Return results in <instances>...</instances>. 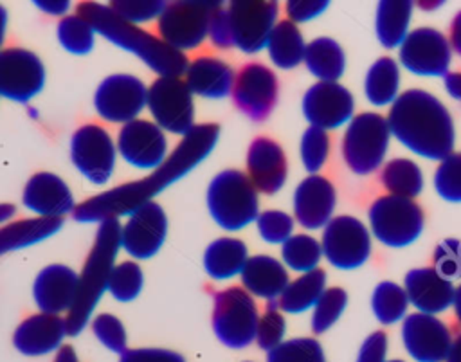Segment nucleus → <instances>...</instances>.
<instances>
[{"instance_id":"nucleus-13","label":"nucleus","mask_w":461,"mask_h":362,"mask_svg":"<svg viewBox=\"0 0 461 362\" xmlns=\"http://www.w3.org/2000/svg\"><path fill=\"white\" fill-rule=\"evenodd\" d=\"M146 99L148 86L142 79L131 74H112L99 83L94 94V108L101 119L126 124L139 119L146 108Z\"/></svg>"},{"instance_id":"nucleus-22","label":"nucleus","mask_w":461,"mask_h":362,"mask_svg":"<svg viewBox=\"0 0 461 362\" xmlns=\"http://www.w3.org/2000/svg\"><path fill=\"white\" fill-rule=\"evenodd\" d=\"M23 205L36 214V218L63 220L65 214L74 213L76 200L67 182L50 171L32 175L22 193Z\"/></svg>"},{"instance_id":"nucleus-50","label":"nucleus","mask_w":461,"mask_h":362,"mask_svg":"<svg viewBox=\"0 0 461 362\" xmlns=\"http://www.w3.org/2000/svg\"><path fill=\"white\" fill-rule=\"evenodd\" d=\"M432 268L445 279H461V241L447 238L439 241L432 254Z\"/></svg>"},{"instance_id":"nucleus-34","label":"nucleus","mask_w":461,"mask_h":362,"mask_svg":"<svg viewBox=\"0 0 461 362\" xmlns=\"http://www.w3.org/2000/svg\"><path fill=\"white\" fill-rule=\"evenodd\" d=\"M265 47L270 56V61L285 70L295 68L304 59V38L299 27L290 20H281L274 25Z\"/></svg>"},{"instance_id":"nucleus-57","label":"nucleus","mask_w":461,"mask_h":362,"mask_svg":"<svg viewBox=\"0 0 461 362\" xmlns=\"http://www.w3.org/2000/svg\"><path fill=\"white\" fill-rule=\"evenodd\" d=\"M443 83H445L447 94L452 99L461 101V72H447L443 76Z\"/></svg>"},{"instance_id":"nucleus-18","label":"nucleus","mask_w":461,"mask_h":362,"mask_svg":"<svg viewBox=\"0 0 461 362\" xmlns=\"http://www.w3.org/2000/svg\"><path fill=\"white\" fill-rule=\"evenodd\" d=\"M230 94L243 115L252 121H263L277 103V77L263 63H247L234 76Z\"/></svg>"},{"instance_id":"nucleus-33","label":"nucleus","mask_w":461,"mask_h":362,"mask_svg":"<svg viewBox=\"0 0 461 362\" xmlns=\"http://www.w3.org/2000/svg\"><path fill=\"white\" fill-rule=\"evenodd\" d=\"M303 63L319 81H339L346 68V54L339 41L321 36L306 43Z\"/></svg>"},{"instance_id":"nucleus-30","label":"nucleus","mask_w":461,"mask_h":362,"mask_svg":"<svg viewBox=\"0 0 461 362\" xmlns=\"http://www.w3.org/2000/svg\"><path fill=\"white\" fill-rule=\"evenodd\" d=\"M249 259L247 245L238 238H218L203 252V270L212 279H230L241 274Z\"/></svg>"},{"instance_id":"nucleus-32","label":"nucleus","mask_w":461,"mask_h":362,"mask_svg":"<svg viewBox=\"0 0 461 362\" xmlns=\"http://www.w3.org/2000/svg\"><path fill=\"white\" fill-rule=\"evenodd\" d=\"M412 16V2L407 0H382L376 5L375 31L382 47L396 49L409 34Z\"/></svg>"},{"instance_id":"nucleus-19","label":"nucleus","mask_w":461,"mask_h":362,"mask_svg":"<svg viewBox=\"0 0 461 362\" xmlns=\"http://www.w3.org/2000/svg\"><path fill=\"white\" fill-rule=\"evenodd\" d=\"M301 106L310 126L328 131L353 119L355 99L339 81H317L304 92Z\"/></svg>"},{"instance_id":"nucleus-26","label":"nucleus","mask_w":461,"mask_h":362,"mask_svg":"<svg viewBox=\"0 0 461 362\" xmlns=\"http://www.w3.org/2000/svg\"><path fill=\"white\" fill-rule=\"evenodd\" d=\"M403 290L409 303L427 315H436L452 306L454 283L441 277L432 267L412 268L405 274Z\"/></svg>"},{"instance_id":"nucleus-59","label":"nucleus","mask_w":461,"mask_h":362,"mask_svg":"<svg viewBox=\"0 0 461 362\" xmlns=\"http://www.w3.org/2000/svg\"><path fill=\"white\" fill-rule=\"evenodd\" d=\"M445 362H461V335H457L452 340V346H450V351H448Z\"/></svg>"},{"instance_id":"nucleus-11","label":"nucleus","mask_w":461,"mask_h":362,"mask_svg":"<svg viewBox=\"0 0 461 362\" xmlns=\"http://www.w3.org/2000/svg\"><path fill=\"white\" fill-rule=\"evenodd\" d=\"M321 250L335 268H358L369 259L371 232L355 216H335L324 225Z\"/></svg>"},{"instance_id":"nucleus-38","label":"nucleus","mask_w":461,"mask_h":362,"mask_svg":"<svg viewBox=\"0 0 461 362\" xmlns=\"http://www.w3.org/2000/svg\"><path fill=\"white\" fill-rule=\"evenodd\" d=\"M409 306L403 286L393 281H382L375 286L371 295V310L378 322L394 324L405 317Z\"/></svg>"},{"instance_id":"nucleus-36","label":"nucleus","mask_w":461,"mask_h":362,"mask_svg":"<svg viewBox=\"0 0 461 362\" xmlns=\"http://www.w3.org/2000/svg\"><path fill=\"white\" fill-rule=\"evenodd\" d=\"M400 67L389 58H378L366 72L364 94L373 106L393 104L400 95Z\"/></svg>"},{"instance_id":"nucleus-37","label":"nucleus","mask_w":461,"mask_h":362,"mask_svg":"<svg viewBox=\"0 0 461 362\" xmlns=\"http://www.w3.org/2000/svg\"><path fill=\"white\" fill-rule=\"evenodd\" d=\"M380 182L389 195L414 200L423 189V173L416 162L400 157L385 162L380 171Z\"/></svg>"},{"instance_id":"nucleus-10","label":"nucleus","mask_w":461,"mask_h":362,"mask_svg":"<svg viewBox=\"0 0 461 362\" xmlns=\"http://www.w3.org/2000/svg\"><path fill=\"white\" fill-rule=\"evenodd\" d=\"M146 108L162 131L184 137L194 126L193 94L182 77H157L148 86Z\"/></svg>"},{"instance_id":"nucleus-39","label":"nucleus","mask_w":461,"mask_h":362,"mask_svg":"<svg viewBox=\"0 0 461 362\" xmlns=\"http://www.w3.org/2000/svg\"><path fill=\"white\" fill-rule=\"evenodd\" d=\"M321 241H317L310 234H292L281 245L283 265L301 274L315 270L321 261Z\"/></svg>"},{"instance_id":"nucleus-45","label":"nucleus","mask_w":461,"mask_h":362,"mask_svg":"<svg viewBox=\"0 0 461 362\" xmlns=\"http://www.w3.org/2000/svg\"><path fill=\"white\" fill-rule=\"evenodd\" d=\"M434 189L447 202H461V153H450L439 162L434 171Z\"/></svg>"},{"instance_id":"nucleus-41","label":"nucleus","mask_w":461,"mask_h":362,"mask_svg":"<svg viewBox=\"0 0 461 362\" xmlns=\"http://www.w3.org/2000/svg\"><path fill=\"white\" fill-rule=\"evenodd\" d=\"M346 304H348V294L344 288H339V286L326 288L313 306V313L310 319L312 331L315 335L328 331L340 319L342 312L346 310Z\"/></svg>"},{"instance_id":"nucleus-40","label":"nucleus","mask_w":461,"mask_h":362,"mask_svg":"<svg viewBox=\"0 0 461 362\" xmlns=\"http://www.w3.org/2000/svg\"><path fill=\"white\" fill-rule=\"evenodd\" d=\"M56 36L59 45L76 56H83L88 54L94 47V38H95V31L92 29V25L81 18L79 14H67L58 22V29H56Z\"/></svg>"},{"instance_id":"nucleus-6","label":"nucleus","mask_w":461,"mask_h":362,"mask_svg":"<svg viewBox=\"0 0 461 362\" xmlns=\"http://www.w3.org/2000/svg\"><path fill=\"white\" fill-rule=\"evenodd\" d=\"M391 131L384 115L364 112L355 115L342 137V157L349 171L358 176L376 171L387 153Z\"/></svg>"},{"instance_id":"nucleus-23","label":"nucleus","mask_w":461,"mask_h":362,"mask_svg":"<svg viewBox=\"0 0 461 362\" xmlns=\"http://www.w3.org/2000/svg\"><path fill=\"white\" fill-rule=\"evenodd\" d=\"M337 195L333 184L322 175H308L294 193V218L304 229L315 231L333 218Z\"/></svg>"},{"instance_id":"nucleus-16","label":"nucleus","mask_w":461,"mask_h":362,"mask_svg":"<svg viewBox=\"0 0 461 362\" xmlns=\"http://www.w3.org/2000/svg\"><path fill=\"white\" fill-rule=\"evenodd\" d=\"M45 86L43 61L22 47L0 50V95L16 103H29Z\"/></svg>"},{"instance_id":"nucleus-27","label":"nucleus","mask_w":461,"mask_h":362,"mask_svg":"<svg viewBox=\"0 0 461 362\" xmlns=\"http://www.w3.org/2000/svg\"><path fill=\"white\" fill-rule=\"evenodd\" d=\"M77 272L67 265L52 263L41 268L32 285V297L40 312L67 313L76 294Z\"/></svg>"},{"instance_id":"nucleus-62","label":"nucleus","mask_w":461,"mask_h":362,"mask_svg":"<svg viewBox=\"0 0 461 362\" xmlns=\"http://www.w3.org/2000/svg\"><path fill=\"white\" fill-rule=\"evenodd\" d=\"M5 27H7V11H5L4 5H0V47H2L4 40H5Z\"/></svg>"},{"instance_id":"nucleus-20","label":"nucleus","mask_w":461,"mask_h":362,"mask_svg":"<svg viewBox=\"0 0 461 362\" xmlns=\"http://www.w3.org/2000/svg\"><path fill=\"white\" fill-rule=\"evenodd\" d=\"M117 155L139 169H155L167 157L166 133L148 119H135L121 126L117 135Z\"/></svg>"},{"instance_id":"nucleus-48","label":"nucleus","mask_w":461,"mask_h":362,"mask_svg":"<svg viewBox=\"0 0 461 362\" xmlns=\"http://www.w3.org/2000/svg\"><path fill=\"white\" fill-rule=\"evenodd\" d=\"M166 2L162 0H115L110 2V9L121 16L124 22L140 25L144 22L158 20L160 13L164 11Z\"/></svg>"},{"instance_id":"nucleus-61","label":"nucleus","mask_w":461,"mask_h":362,"mask_svg":"<svg viewBox=\"0 0 461 362\" xmlns=\"http://www.w3.org/2000/svg\"><path fill=\"white\" fill-rule=\"evenodd\" d=\"M452 306H454V313H456V319L459 321L461 324V285L456 288L454 292V301H452Z\"/></svg>"},{"instance_id":"nucleus-63","label":"nucleus","mask_w":461,"mask_h":362,"mask_svg":"<svg viewBox=\"0 0 461 362\" xmlns=\"http://www.w3.org/2000/svg\"><path fill=\"white\" fill-rule=\"evenodd\" d=\"M387 362H403V360H387Z\"/></svg>"},{"instance_id":"nucleus-5","label":"nucleus","mask_w":461,"mask_h":362,"mask_svg":"<svg viewBox=\"0 0 461 362\" xmlns=\"http://www.w3.org/2000/svg\"><path fill=\"white\" fill-rule=\"evenodd\" d=\"M207 209L221 229L240 231L259 214L258 191L243 171H220L207 187Z\"/></svg>"},{"instance_id":"nucleus-56","label":"nucleus","mask_w":461,"mask_h":362,"mask_svg":"<svg viewBox=\"0 0 461 362\" xmlns=\"http://www.w3.org/2000/svg\"><path fill=\"white\" fill-rule=\"evenodd\" d=\"M447 40L450 43V49L461 56V11L452 18Z\"/></svg>"},{"instance_id":"nucleus-31","label":"nucleus","mask_w":461,"mask_h":362,"mask_svg":"<svg viewBox=\"0 0 461 362\" xmlns=\"http://www.w3.org/2000/svg\"><path fill=\"white\" fill-rule=\"evenodd\" d=\"M63 225V220L49 218H23L9 222L0 227V256L40 243L56 234Z\"/></svg>"},{"instance_id":"nucleus-49","label":"nucleus","mask_w":461,"mask_h":362,"mask_svg":"<svg viewBox=\"0 0 461 362\" xmlns=\"http://www.w3.org/2000/svg\"><path fill=\"white\" fill-rule=\"evenodd\" d=\"M258 232L267 243H285L294 234V218L285 211H263L256 218Z\"/></svg>"},{"instance_id":"nucleus-53","label":"nucleus","mask_w":461,"mask_h":362,"mask_svg":"<svg viewBox=\"0 0 461 362\" xmlns=\"http://www.w3.org/2000/svg\"><path fill=\"white\" fill-rule=\"evenodd\" d=\"M328 0H290L286 2V16L292 23H303L317 18L328 7Z\"/></svg>"},{"instance_id":"nucleus-4","label":"nucleus","mask_w":461,"mask_h":362,"mask_svg":"<svg viewBox=\"0 0 461 362\" xmlns=\"http://www.w3.org/2000/svg\"><path fill=\"white\" fill-rule=\"evenodd\" d=\"M121 222L119 218H108L99 223L92 249L85 259L81 272H77V285L74 301L65 315L67 333L79 335L108 288V277L115 267V259L121 249Z\"/></svg>"},{"instance_id":"nucleus-2","label":"nucleus","mask_w":461,"mask_h":362,"mask_svg":"<svg viewBox=\"0 0 461 362\" xmlns=\"http://www.w3.org/2000/svg\"><path fill=\"white\" fill-rule=\"evenodd\" d=\"M389 131L412 153L441 162L454 153L456 130L447 106L421 88L402 92L385 117Z\"/></svg>"},{"instance_id":"nucleus-55","label":"nucleus","mask_w":461,"mask_h":362,"mask_svg":"<svg viewBox=\"0 0 461 362\" xmlns=\"http://www.w3.org/2000/svg\"><path fill=\"white\" fill-rule=\"evenodd\" d=\"M34 4L40 11H43L45 14H50V16H61L63 18L70 11V2H67V0H38Z\"/></svg>"},{"instance_id":"nucleus-54","label":"nucleus","mask_w":461,"mask_h":362,"mask_svg":"<svg viewBox=\"0 0 461 362\" xmlns=\"http://www.w3.org/2000/svg\"><path fill=\"white\" fill-rule=\"evenodd\" d=\"M357 362H387V335L384 331H373L362 342Z\"/></svg>"},{"instance_id":"nucleus-60","label":"nucleus","mask_w":461,"mask_h":362,"mask_svg":"<svg viewBox=\"0 0 461 362\" xmlns=\"http://www.w3.org/2000/svg\"><path fill=\"white\" fill-rule=\"evenodd\" d=\"M16 214V209L13 204H0V227L9 223V220Z\"/></svg>"},{"instance_id":"nucleus-9","label":"nucleus","mask_w":461,"mask_h":362,"mask_svg":"<svg viewBox=\"0 0 461 362\" xmlns=\"http://www.w3.org/2000/svg\"><path fill=\"white\" fill-rule=\"evenodd\" d=\"M220 5L221 2L207 0H184L166 4L157 22L158 38H162L171 49L182 54L184 50L200 47L207 38L211 14Z\"/></svg>"},{"instance_id":"nucleus-24","label":"nucleus","mask_w":461,"mask_h":362,"mask_svg":"<svg viewBox=\"0 0 461 362\" xmlns=\"http://www.w3.org/2000/svg\"><path fill=\"white\" fill-rule=\"evenodd\" d=\"M288 175L286 155L283 148L267 137H258L247 151V178L256 191L265 195L277 193Z\"/></svg>"},{"instance_id":"nucleus-7","label":"nucleus","mask_w":461,"mask_h":362,"mask_svg":"<svg viewBox=\"0 0 461 362\" xmlns=\"http://www.w3.org/2000/svg\"><path fill=\"white\" fill-rule=\"evenodd\" d=\"M258 319V306L252 295L241 286H229L214 294L211 317L212 331L223 346L243 349L252 344L256 339Z\"/></svg>"},{"instance_id":"nucleus-21","label":"nucleus","mask_w":461,"mask_h":362,"mask_svg":"<svg viewBox=\"0 0 461 362\" xmlns=\"http://www.w3.org/2000/svg\"><path fill=\"white\" fill-rule=\"evenodd\" d=\"M402 340L416 362H445L452 346L450 330L436 315L414 312L403 317Z\"/></svg>"},{"instance_id":"nucleus-8","label":"nucleus","mask_w":461,"mask_h":362,"mask_svg":"<svg viewBox=\"0 0 461 362\" xmlns=\"http://www.w3.org/2000/svg\"><path fill=\"white\" fill-rule=\"evenodd\" d=\"M371 234L391 249H403L423 231V211L409 198L385 195L376 198L367 213Z\"/></svg>"},{"instance_id":"nucleus-42","label":"nucleus","mask_w":461,"mask_h":362,"mask_svg":"<svg viewBox=\"0 0 461 362\" xmlns=\"http://www.w3.org/2000/svg\"><path fill=\"white\" fill-rule=\"evenodd\" d=\"M144 286V272L135 261H121L115 265L108 277V292L115 301H133Z\"/></svg>"},{"instance_id":"nucleus-1","label":"nucleus","mask_w":461,"mask_h":362,"mask_svg":"<svg viewBox=\"0 0 461 362\" xmlns=\"http://www.w3.org/2000/svg\"><path fill=\"white\" fill-rule=\"evenodd\" d=\"M220 139V126L214 122L194 124L167 153L166 160L148 176L121 184L88 200H83L74 209L77 222H104L108 218L126 216L153 198L166 187L185 176L214 149Z\"/></svg>"},{"instance_id":"nucleus-52","label":"nucleus","mask_w":461,"mask_h":362,"mask_svg":"<svg viewBox=\"0 0 461 362\" xmlns=\"http://www.w3.org/2000/svg\"><path fill=\"white\" fill-rule=\"evenodd\" d=\"M119 362H185V358L171 349L162 348H135L126 349Z\"/></svg>"},{"instance_id":"nucleus-29","label":"nucleus","mask_w":461,"mask_h":362,"mask_svg":"<svg viewBox=\"0 0 461 362\" xmlns=\"http://www.w3.org/2000/svg\"><path fill=\"white\" fill-rule=\"evenodd\" d=\"M241 288L256 297L276 301L288 285L286 267L267 254H258L247 259L241 274Z\"/></svg>"},{"instance_id":"nucleus-3","label":"nucleus","mask_w":461,"mask_h":362,"mask_svg":"<svg viewBox=\"0 0 461 362\" xmlns=\"http://www.w3.org/2000/svg\"><path fill=\"white\" fill-rule=\"evenodd\" d=\"M76 14L85 18L92 29L110 43L135 54L158 77H180L187 68L185 54L171 49L158 34H153L140 25H133L117 16L110 5L97 2H83Z\"/></svg>"},{"instance_id":"nucleus-43","label":"nucleus","mask_w":461,"mask_h":362,"mask_svg":"<svg viewBox=\"0 0 461 362\" xmlns=\"http://www.w3.org/2000/svg\"><path fill=\"white\" fill-rule=\"evenodd\" d=\"M267 362H326L324 349L312 337H297L283 340L267 353Z\"/></svg>"},{"instance_id":"nucleus-17","label":"nucleus","mask_w":461,"mask_h":362,"mask_svg":"<svg viewBox=\"0 0 461 362\" xmlns=\"http://www.w3.org/2000/svg\"><path fill=\"white\" fill-rule=\"evenodd\" d=\"M167 234V216L157 202H148L126 214L121 223V249L133 259H149L164 245Z\"/></svg>"},{"instance_id":"nucleus-44","label":"nucleus","mask_w":461,"mask_h":362,"mask_svg":"<svg viewBox=\"0 0 461 362\" xmlns=\"http://www.w3.org/2000/svg\"><path fill=\"white\" fill-rule=\"evenodd\" d=\"M330 153L328 131L308 126L301 137V162L310 175H319Z\"/></svg>"},{"instance_id":"nucleus-46","label":"nucleus","mask_w":461,"mask_h":362,"mask_svg":"<svg viewBox=\"0 0 461 362\" xmlns=\"http://www.w3.org/2000/svg\"><path fill=\"white\" fill-rule=\"evenodd\" d=\"M285 331H286V321H285L281 310L277 308V303L268 301V306L258 319L254 340L258 342V346L261 349H265L268 353L270 349H274L276 346H279L283 342Z\"/></svg>"},{"instance_id":"nucleus-14","label":"nucleus","mask_w":461,"mask_h":362,"mask_svg":"<svg viewBox=\"0 0 461 362\" xmlns=\"http://www.w3.org/2000/svg\"><path fill=\"white\" fill-rule=\"evenodd\" d=\"M398 58L405 70L421 77H443L452 61V49L443 32L432 27L411 31L398 47Z\"/></svg>"},{"instance_id":"nucleus-35","label":"nucleus","mask_w":461,"mask_h":362,"mask_svg":"<svg viewBox=\"0 0 461 362\" xmlns=\"http://www.w3.org/2000/svg\"><path fill=\"white\" fill-rule=\"evenodd\" d=\"M326 290V272L321 268L310 270L288 281L283 294L276 299L277 308L286 313H303L315 306L321 294Z\"/></svg>"},{"instance_id":"nucleus-15","label":"nucleus","mask_w":461,"mask_h":362,"mask_svg":"<svg viewBox=\"0 0 461 362\" xmlns=\"http://www.w3.org/2000/svg\"><path fill=\"white\" fill-rule=\"evenodd\" d=\"M277 2L234 0L227 7L232 47L245 54H256L265 49L267 40L277 23Z\"/></svg>"},{"instance_id":"nucleus-25","label":"nucleus","mask_w":461,"mask_h":362,"mask_svg":"<svg viewBox=\"0 0 461 362\" xmlns=\"http://www.w3.org/2000/svg\"><path fill=\"white\" fill-rule=\"evenodd\" d=\"M65 317L38 312L25 317L13 333L14 348L27 357H43L58 351L67 337Z\"/></svg>"},{"instance_id":"nucleus-58","label":"nucleus","mask_w":461,"mask_h":362,"mask_svg":"<svg viewBox=\"0 0 461 362\" xmlns=\"http://www.w3.org/2000/svg\"><path fill=\"white\" fill-rule=\"evenodd\" d=\"M54 362H79L77 358V353L72 346H61L58 351H56V357H54Z\"/></svg>"},{"instance_id":"nucleus-12","label":"nucleus","mask_w":461,"mask_h":362,"mask_svg":"<svg viewBox=\"0 0 461 362\" xmlns=\"http://www.w3.org/2000/svg\"><path fill=\"white\" fill-rule=\"evenodd\" d=\"M70 158L76 169L92 184H106L115 169L117 148L112 135L99 124L77 128L70 139Z\"/></svg>"},{"instance_id":"nucleus-28","label":"nucleus","mask_w":461,"mask_h":362,"mask_svg":"<svg viewBox=\"0 0 461 362\" xmlns=\"http://www.w3.org/2000/svg\"><path fill=\"white\" fill-rule=\"evenodd\" d=\"M184 81L193 95L205 99H221L230 95L234 70L229 63L212 56H200L187 63Z\"/></svg>"},{"instance_id":"nucleus-47","label":"nucleus","mask_w":461,"mask_h":362,"mask_svg":"<svg viewBox=\"0 0 461 362\" xmlns=\"http://www.w3.org/2000/svg\"><path fill=\"white\" fill-rule=\"evenodd\" d=\"M92 331L95 339L112 353L122 355L128 349L126 330L119 317L112 313H99L92 319Z\"/></svg>"},{"instance_id":"nucleus-51","label":"nucleus","mask_w":461,"mask_h":362,"mask_svg":"<svg viewBox=\"0 0 461 362\" xmlns=\"http://www.w3.org/2000/svg\"><path fill=\"white\" fill-rule=\"evenodd\" d=\"M207 36H209L211 43L218 49L232 47V32H230V23H229V14H227V9H223L221 5L218 9H214L211 14Z\"/></svg>"}]
</instances>
